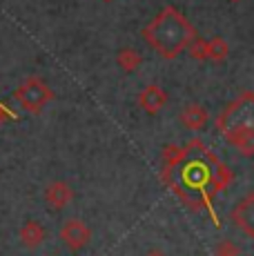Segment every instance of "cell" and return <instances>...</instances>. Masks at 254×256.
Masks as SVG:
<instances>
[{"label": "cell", "instance_id": "30bf717a", "mask_svg": "<svg viewBox=\"0 0 254 256\" xmlns=\"http://www.w3.org/2000/svg\"><path fill=\"white\" fill-rule=\"evenodd\" d=\"M188 156V150L178 145H165L163 154H160V160H163V170H174L180 160Z\"/></svg>", "mask_w": 254, "mask_h": 256}, {"label": "cell", "instance_id": "5b68a950", "mask_svg": "<svg viewBox=\"0 0 254 256\" xmlns=\"http://www.w3.org/2000/svg\"><path fill=\"white\" fill-rule=\"evenodd\" d=\"M42 196H45V203L50 205L52 210H65L67 205L72 203V198H74V190H72L70 183H65V180H52V183L45 187Z\"/></svg>", "mask_w": 254, "mask_h": 256}, {"label": "cell", "instance_id": "7c38bea8", "mask_svg": "<svg viewBox=\"0 0 254 256\" xmlns=\"http://www.w3.org/2000/svg\"><path fill=\"white\" fill-rule=\"evenodd\" d=\"M214 256H241V248L232 238H223L214 245Z\"/></svg>", "mask_w": 254, "mask_h": 256}, {"label": "cell", "instance_id": "e0dca14e", "mask_svg": "<svg viewBox=\"0 0 254 256\" xmlns=\"http://www.w3.org/2000/svg\"><path fill=\"white\" fill-rule=\"evenodd\" d=\"M102 2H112V0H102Z\"/></svg>", "mask_w": 254, "mask_h": 256}, {"label": "cell", "instance_id": "ba28073f", "mask_svg": "<svg viewBox=\"0 0 254 256\" xmlns=\"http://www.w3.org/2000/svg\"><path fill=\"white\" fill-rule=\"evenodd\" d=\"M116 65H118L125 74H134V72L140 70V65H143V56H140V52H136V49L123 47V49H118V54H116Z\"/></svg>", "mask_w": 254, "mask_h": 256}, {"label": "cell", "instance_id": "6da1fadb", "mask_svg": "<svg viewBox=\"0 0 254 256\" xmlns=\"http://www.w3.org/2000/svg\"><path fill=\"white\" fill-rule=\"evenodd\" d=\"M143 40L158 54L160 58H176L188 42L194 38L196 29L178 12L176 7H165L154 16V20L143 27Z\"/></svg>", "mask_w": 254, "mask_h": 256}, {"label": "cell", "instance_id": "9c48e42d", "mask_svg": "<svg viewBox=\"0 0 254 256\" xmlns=\"http://www.w3.org/2000/svg\"><path fill=\"white\" fill-rule=\"evenodd\" d=\"M228 56H230V45L226 42V38L214 36L210 40H205V60L223 62Z\"/></svg>", "mask_w": 254, "mask_h": 256}, {"label": "cell", "instance_id": "52a82bcc", "mask_svg": "<svg viewBox=\"0 0 254 256\" xmlns=\"http://www.w3.org/2000/svg\"><path fill=\"white\" fill-rule=\"evenodd\" d=\"M18 238H20V243L25 245L27 250H36L40 248L42 243H45L47 238V230L45 225L40 223V220H25V223L20 225V232H18Z\"/></svg>", "mask_w": 254, "mask_h": 256}, {"label": "cell", "instance_id": "3957f363", "mask_svg": "<svg viewBox=\"0 0 254 256\" xmlns=\"http://www.w3.org/2000/svg\"><path fill=\"white\" fill-rule=\"evenodd\" d=\"M60 240L67 245V250L78 252L92 240V230L85 220L80 218H67L60 228Z\"/></svg>", "mask_w": 254, "mask_h": 256}, {"label": "cell", "instance_id": "9a60e30c", "mask_svg": "<svg viewBox=\"0 0 254 256\" xmlns=\"http://www.w3.org/2000/svg\"><path fill=\"white\" fill-rule=\"evenodd\" d=\"M0 112H4V114H9V112H7V110H2V107H0ZM9 116H12V114H9Z\"/></svg>", "mask_w": 254, "mask_h": 256}, {"label": "cell", "instance_id": "2e32d148", "mask_svg": "<svg viewBox=\"0 0 254 256\" xmlns=\"http://www.w3.org/2000/svg\"><path fill=\"white\" fill-rule=\"evenodd\" d=\"M230 2H241V0H230Z\"/></svg>", "mask_w": 254, "mask_h": 256}, {"label": "cell", "instance_id": "8992f818", "mask_svg": "<svg viewBox=\"0 0 254 256\" xmlns=\"http://www.w3.org/2000/svg\"><path fill=\"white\" fill-rule=\"evenodd\" d=\"M178 120H180V125H183L185 130L203 132L205 127H208V122H210V114H208V110H205L203 105H198V102H190V105H185L183 110H180Z\"/></svg>", "mask_w": 254, "mask_h": 256}, {"label": "cell", "instance_id": "5bb4252c", "mask_svg": "<svg viewBox=\"0 0 254 256\" xmlns=\"http://www.w3.org/2000/svg\"><path fill=\"white\" fill-rule=\"evenodd\" d=\"M145 256H168V254H165V252H160V250H150V252L145 254Z\"/></svg>", "mask_w": 254, "mask_h": 256}, {"label": "cell", "instance_id": "8fae6325", "mask_svg": "<svg viewBox=\"0 0 254 256\" xmlns=\"http://www.w3.org/2000/svg\"><path fill=\"white\" fill-rule=\"evenodd\" d=\"M250 203H252V196H248V198L243 200L238 208H234V212H232V220L241 225L243 232H246L248 236H252V228H250V225H248L243 218H246V216H250V212H248V210H250Z\"/></svg>", "mask_w": 254, "mask_h": 256}, {"label": "cell", "instance_id": "4fadbf2b", "mask_svg": "<svg viewBox=\"0 0 254 256\" xmlns=\"http://www.w3.org/2000/svg\"><path fill=\"white\" fill-rule=\"evenodd\" d=\"M185 49L190 52V56H192L194 60H205V38H201L198 34H194V38L188 42Z\"/></svg>", "mask_w": 254, "mask_h": 256}, {"label": "cell", "instance_id": "277c9868", "mask_svg": "<svg viewBox=\"0 0 254 256\" xmlns=\"http://www.w3.org/2000/svg\"><path fill=\"white\" fill-rule=\"evenodd\" d=\"M136 100H138V107L148 116H156L165 105H168L170 96H168V92H165L160 85H154V82H152V85L143 87V90L138 92V98H136Z\"/></svg>", "mask_w": 254, "mask_h": 256}, {"label": "cell", "instance_id": "7a4b0ae2", "mask_svg": "<svg viewBox=\"0 0 254 256\" xmlns=\"http://www.w3.org/2000/svg\"><path fill=\"white\" fill-rule=\"evenodd\" d=\"M14 100L25 112H29V114H40L54 100V92L42 78L29 76L14 90Z\"/></svg>", "mask_w": 254, "mask_h": 256}]
</instances>
